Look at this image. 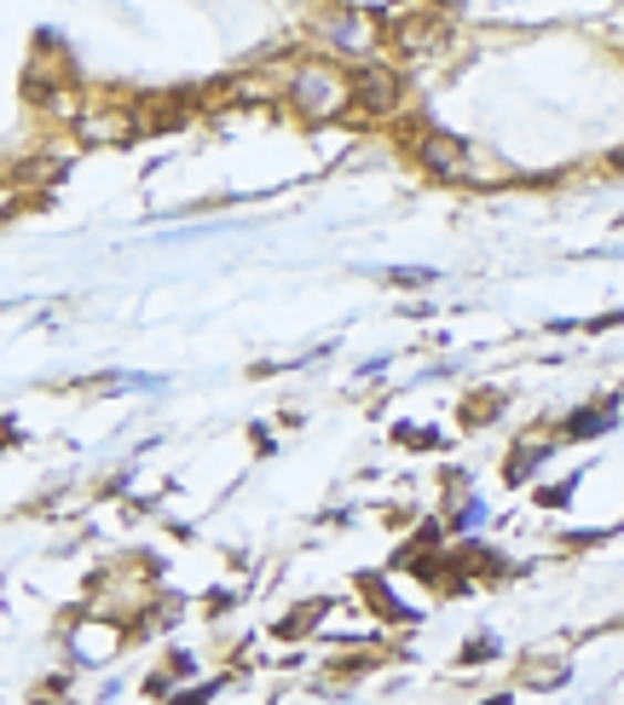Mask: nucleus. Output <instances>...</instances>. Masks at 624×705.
Wrapping results in <instances>:
<instances>
[{"mask_svg":"<svg viewBox=\"0 0 624 705\" xmlns=\"http://www.w3.org/2000/svg\"><path fill=\"white\" fill-rule=\"evenodd\" d=\"M283 105L301 122H312V128L353 122V70L324 59V53H301L290 64V82H283Z\"/></svg>","mask_w":624,"mask_h":705,"instance_id":"obj_1","label":"nucleus"},{"mask_svg":"<svg viewBox=\"0 0 624 705\" xmlns=\"http://www.w3.org/2000/svg\"><path fill=\"white\" fill-rule=\"evenodd\" d=\"M399 116H410V75L387 59H371L353 70V122L371 128H394Z\"/></svg>","mask_w":624,"mask_h":705,"instance_id":"obj_2","label":"nucleus"},{"mask_svg":"<svg viewBox=\"0 0 624 705\" xmlns=\"http://www.w3.org/2000/svg\"><path fill=\"white\" fill-rule=\"evenodd\" d=\"M405 157L423 168L434 186H475V173H480V145L451 134V128H434L423 145H410Z\"/></svg>","mask_w":624,"mask_h":705,"instance_id":"obj_3","label":"nucleus"},{"mask_svg":"<svg viewBox=\"0 0 624 705\" xmlns=\"http://www.w3.org/2000/svg\"><path fill=\"white\" fill-rule=\"evenodd\" d=\"M613 428H618V393H602V399H590V406L566 411L555 422V434L561 440H602V434H613Z\"/></svg>","mask_w":624,"mask_h":705,"instance_id":"obj_4","label":"nucleus"},{"mask_svg":"<svg viewBox=\"0 0 624 705\" xmlns=\"http://www.w3.org/2000/svg\"><path fill=\"white\" fill-rule=\"evenodd\" d=\"M353 585H358V601H364V608H371L376 619H387V624H416V613L405 608V601H394V585H387V572H358Z\"/></svg>","mask_w":624,"mask_h":705,"instance_id":"obj_5","label":"nucleus"},{"mask_svg":"<svg viewBox=\"0 0 624 705\" xmlns=\"http://www.w3.org/2000/svg\"><path fill=\"white\" fill-rule=\"evenodd\" d=\"M324 613H330V601H301L295 613H283L278 624H272V636L278 642H301V636H312L324 624Z\"/></svg>","mask_w":624,"mask_h":705,"instance_id":"obj_6","label":"nucleus"},{"mask_svg":"<svg viewBox=\"0 0 624 705\" xmlns=\"http://www.w3.org/2000/svg\"><path fill=\"white\" fill-rule=\"evenodd\" d=\"M498 411H503V388H480L457 406V428H486V422H498Z\"/></svg>","mask_w":624,"mask_h":705,"instance_id":"obj_7","label":"nucleus"},{"mask_svg":"<svg viewBox=\"0 0 624 705\" xmlns=\"http://www.w3.org/2000/svg\"><path fill=\"white\" fill-rule=\"evenodd\" d=\"M30 705H75V683H70V671L35 676V688H30Z\"/></svg>","mask_w":624,"mask_h":705,"instance_id":"obj_8","label":"nucleus"},{"mask_svg":"<svg viewBox=\"0 0 624 705\" xmlns=\"http://www.w3.org/2000/svg\"><path fill=\"white\" fill-rule=\"evenodd\" d=\"M394 445H405V451H446L451 434H439V428H416V422H394Z\"/></svg>","mask_w":624,"mask_h":705,"instance_id":"obj_9","label":"nucleus"},{"mask_svg":"<svg viewBox=\"0 0 624 705\" xmlns=\"http://www.w3.org/2000/svg\"><path fill=\"white\" fill-rule=\"evenodd\" d=\"M579 481H584V474H561L555 486L543 481V486H532V503H538L543 515H550V509H566V503H572V492H579Z\"/></svg>","mask_w":624,"mask_h":705,"instance_id":"obj_10","label":"nucleus"},{"mask_svg":"<svg viewBox=\"0 0 624 705\" xmlns=\"http://www.w3.org/2000/svg\"><path fill=\"white\" fill-rule=\"evenodd\" d=\"M498 653H503L498 636H491V631H475V636L457 648V665H462V671H475V665H486V660H498Z\"/></svg>","mask_w":624,"mask_h":705,"instance_id":"obj_11","label":"nucleus"},{"mask_svg":"<svg viewBox=\"0 0 624 705\" xmlns=\"http://www.w3.org/2000/svg\"><path fill=\"white\" fill-rule=\"evenodd\" d=\"M220 688H231V676H208V683H186V688H174L163 705H208Z\"/></svg>","mask_w":624,"mask_h":705,"instance_id":"obj_12","label":"nucleus"},{"mask_svg":"<svg viewBox=\"0 0 624 705\" xmlns=\"http://www.w3.org/2000/svg\"><path fill=\"white\" fill-rule=\"evenodd\" d=\"M439 278V272H428V266H394V272H387V284H394V290H428Z\"/></svg>","mask_w":624,"mask_h":705,"instance_id":"obj_13","label":"nucleus"},{"mask_svg":"<svg viewBox=\"0 0 624 705\" xmlns=\"http://www.w3.org/2000/svg\"><path fill=\"white\" fill-rule=\"evenodd\" d=\"M238 601H243L238 590H226V585H215V590H208V601H202V613H208V619H220V613H231V608H238Z\"/></svg>","mask_w":624,"mask_h":705,"instance_id":"obj_14","label":"nucleus"},{"mask_svg":"<svg viewBox=\"0 0 624 705\" xmlns=\"http://www.w3.org/2000/svg\"><path fill=\"white\" fill-rule=\"evenodd\" d=\"M579 330H584V336H607V330H624V307H613V313H595V318H584Z\"/></svg>","mask_w":624,"mask_h":705,"instance_id":"obj_15","label":"nucleus"},{"mask_svg":"<svg viewBox=\"0 0 624 705\" xmlns=\"http://www.w3.org/2000/svg\"><path fill=\"white\" fill-rule=\"evenodd\" d=\"M249 445L260 451V457H272V451H278V434H272L267 422H254V428H249Z\"/></svg>","mask_w":624,"mask_h":705,"instance_id":"obj_16","label":"nucleus"},{"mask_svg":"<svg viewBox=\"0 0 624 705\" xmlns=\"http://www.w3.org/2000/svg\"><path fill=\"white\" fill-rule=\"evenodd\" d=\"M514 694H520V688H498V694H486L480 705H514Z\"/></svg>","mask_w":624,"mask_h":705,"instance_id":"obj_17","label":"nucleus"},{"mask_svg":"<svg viewBox=\"0 0 624 705\" xmlns=\"http://www.w3.org/2000/svg\"><path fill=\"white\" fill-rule=\"evenodd\" d=\"M618 225H624V214H618Z\"/></svg>","mask_w":624,"mask_h":705,"instance_id":"obj_18","label":"nucleus"}]
</instances>
